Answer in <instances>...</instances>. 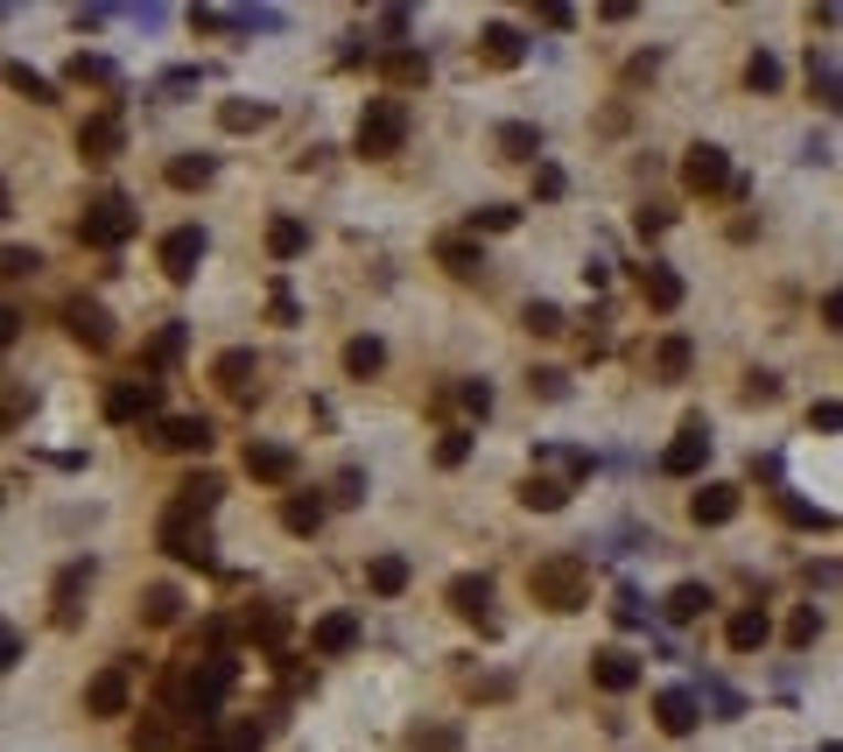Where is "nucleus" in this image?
<instances>
[{
  "label": "nucleus",
  "instance_id": "f257e3e1",
  "mask_svg": "<svg viewBox=\"0 0 843 752\" xmlns=\"http://www.w3.org/2000/svg\"><path fill=\"white\" fill-rule=\"evenodd\" d=\"M527 597H534V605H548V612H584L590 605V563H584V555H569V549L542 555V563L527 570Z\"/></svg>",
  "mask_w": 843,
  "mask_h": 752
},
{
  "label": "nucleus",
  "instance_id": "f03ea898",
  "mask_svg": "<svg viewBox=\"0 0 843 752\" xmlns=\"http://www.w3.org/2000/svg\"><path fill=\"white\" fill-rule=\"evenodd\" d=\"M352 148L366 162H387V156H401L408 148V99H366V113H359V127H352Z\"/></svg>",
  "mask_w": 843,
  "mask_h": 752
},
{
  "label": "nucleus",
  "instance_id": "7ed1b4c3",
  "mask_svg": "<svg viewBox=\"0 0 843 752\" xmlns=\"http://www.w3.org/2000/svg\"><path fill=\"white\" fill-rule=\"evenodd\" d=\"M134 225H141L134 198H120V190H99V198L85 204V219H78V240H85V246H127Z\"/></svg>",
  "mask_w": 843,
  "mask_h": 752
},
{
  "label": "nucleus",
  "instance_id": "20e7f679",
  "mask_svg": "<svg viewBox=\"0 0 843 752\" xmlns=\"http://www.w3.org/2000/svg\"><path fill=\"white\" fill-rule=\"evenodd\" d=\"M156 542L177 555V563H190V570H218V542H211V528H204V520H190V513H162Z\"/></svg>",
  "mask_w": 843,
  "mask_h": 752
},
{
  "label": "nucleus",
  "instance_id": "39448f33",
  "mask_svg": "<svg viewBox=\"0 0 843 752\" xmlns=\"http://www.w3.org/2000/svg\"><path fill=\"white\" fill-rule=\"evenodd\" d=\"M738 177H732V156L724 148H711V141H696L682 156V190H696V198H717V190H732Z\"/></svg>",
  "mask_w": 843,
  "mask_h": 752
},
{
  "label": "nucleus",
  "instance_id": "423d86ee",
  "mask_svg": "<svg viewBox=\"0 0 843 752\" xmlns=\"http://www.w3.org/2000/svg\"><path fill=\"white\" fill-rule=\"evenodd\" d=\"M211 380H218L225 401H260V359L246 352V345H233V352L211 359Z\"/></svg>",
  "mask_w": 843,
  "mask_h": 752
},
{
  "label": "nucleus",
  "instance_id": "0eeeda50",
  "mask_svg": "<svg viewBox=\"0 0 843 752\" xmlns=\"http://www.w3.org/2000/svg\"><path fill=\"white\" fill-rule=\"evenodd\" d=\"M85 591H92V555H78V563H64L56 570V584H50V619L56 626H78V605H85Z\"/></svg>",
  "mask_w": 843,
  "mask_h": 752
},
{
  "label": "nucleus",
  "instance_id": "6e6552de",
  "mask_svg": "<svg viewBox=\"0 0 843 752\" xmlns=\"http://www.w3.org/2000/svg\"><path fill=\"white\" fill-rule=\"evenodd\" d=\"M127 148V120H120V106H99L92 120L78 127V156L85 162H113Z\"/></svg>",
  "mask_w": 843,
  "mask_h": 752
},
{
  "label": "nucleus",
  "instance_id": "1a4fd4ad",
  "mask_svg": "<svg viewBox=\"0 0 843 752\" xmlns=\"http://www.w3.org/2000/svg\"><path fill=\"white\" fill-rule=\"evenodd\" d=\"M703 457H711V430H703V415H689L682 430H675V443H668L661 472H668V478H696V472H703Z\"/></svg>",
  "mask_w": 843,
  "mask_h": 752
},
{
  "label": "nucleus",
  "instance_id": "9d476101",
  "mask_svg": "<svg viewBox=\"0 0 843 752\" xmlns=\"http://www.w3.org/2000/svg\"><path fill=\"white\" fill-rule=\"evenodd\" d=\"M156 409H162V388H156V380H141V373H134V380H113V388H106V415H113V422H148Z\"/></svg>",
  "mask_w": 843,
  "mask_h": 752
},
{
  "label": "nucleus",
  "instance_id": "9b49d317",
  "mask_svg": "<svg viewBox=\"0 0 843 752\" xmlns=\"http://www.w3.org/2000/svg\"><path fill=\"white\" fill-rule=\"evenodd\" d=\"M127 697H134V668H120V661L99 668L85 682V710H92V718H127Z\"/></svg>",
  "mask_w": 843,
  "mask_h": 752
},
{
  "label": "nucleus",
  "instance_id": "f8f14e48",
  "mask_svg": "<svg viewBox=\"0 0 843 752\" xmlns=\"http://www.w3.org/2000/svg\"><path fill=\"white\" fill-rule=\"evenodd\" d=\"M444 605L457 612V619H471L478 633H500V619H492V584H485V576H450V591H444Z\"/></svg>",
  "mask_w": 843,
  "mask_h": 752
},
{
  "label": "nucleus",
  "instance_id": "ddd939ff",
  "mask_svg": "<svg viewBox=\"0 0 843 752\" xmlns=\"http://www.w3.org/2000/svg\"><path fill=\"white\" fill-rule=\"evenodd\" d=\"M156 261H162L169 282H190V275H198V261H204V233H198V225H177V233H162Z\"/></svg>",
  "mask_w": 843,
  "mask_h": 752
},
{
  "label": "nucleus",
  "instance_id": "4468645a",
  "mask_svg": "<svg viewBox=\"0 0 843 752\" xmlns=\"http://www.w3.org/2000/svg\"><path fill=\"white\" fill-rule=\"evenodd\" d=\"M64 331L78 338L85 352H106V345H113V317H106L92 296H71V303H64Z\"/></svg>",
  "mask_w": 843,
  "mask_h": 752
},
{
  "label": "nucleus",
  "instance_id": "2eb2a0df",
  "mask_svg": "<svg viewBox=\"0 0 843 752\" xmlns=\"http://www.w3.org/2000/svg\"><path fill=\"white\" fill-rule=\"evenodd\" d=\"M436 267L457 275V282H478L485 275V246H478V233H444L436 240Z\"/></svg>",
  "mask_w": 843,
  "mask_h": 752
},
{
  "label": "nucleus",
  "instance_id": "dca6fc26",
  "mask_svg": "<svg viewBox=\"0 0 843 752\" xmlns=\"http://www.w3.org/2000/svg\"><path fill=\"white\" fill-rule=\"evenodd\" d=\"M239 465H246V478H260V486H289V478H296V451H289V443H246Z\"/></svg>",
  "mask_w": 843,
  "mask_h": 752
},
{
  "label": "nucleus",
  "instance_id": "f3484780",
  "mask_svg": "<svg viewBox=\"0 0 843 752\" xmlns=\"http://www.w3.org/2000/svg\"><path fill=\"white\" fill-rule=\"evenodd\" d=\"M738 507H745L738 486H696L689 492V520H696V528H724V520H738Z\"/></svg>",
  "mask_w": 843,
  "mask_h": 752
},
{
  "label": "nucleus",
  "instance_id": "a211bd4d",
  "mask_svg": "<svg viewBox=\"0 0 843 752\" xmlns=\"http://www.w3.org/2000/svg\"><path fill=\"white\" fill-rule=\"evenodd\" d=\"M156 451H177V457H204L211 451V422L204 415H169L156 430Z\"/></svg>",
  "mask_w": 843,
  "mask_h": 752
},
{
  "label": "nucleus",
  "instance_id": "6ab92c4d",
  "mask_svg": "<svg viewBox=\"0 0 843 752\" xmlns=\"http://www.w3.org/2000/svg\"><path fill=\"white\" fill-rule=\"evenodd\" d=\"M590 682H598L605 697H626V689L640 682V661H632L626 647H605V654H590Z\"/></svg>",
  "mask_w": 843,
  "mask_h": 752
},
{
  "label": "nucleus",
  "instance_id": "aec40b11",
  "mask_svg": "<svg viewBox=\"0 0 843 752\" xmlns=\"http://www.w3.org/2000/svg\"><path fill=\"white\" fill-rule=\"evenodd\" d=\"M359 647V612H323L310 626V654H352Z\"/></svg>",
  "mask_w": 843,
  "mask_h": 752
},
{
  "label": "nucleus",
  "instance_id": "412c9836",
  "mask_svg": "<svg viewBox=\"0 0 843 752\" xmlns=\"http://www.w3.org/2000/svg\"><path fill=\"white\" fill-rule=\"evenodd\" d=\"M527 56L521 43V29H506V22H492V29H478V64H492V71H513Z\"/></svg>",
  "mask_w": 843,
  "mask_h": 752
},
{
  "label": "nucleus",
  "instance_id": "4be33fe9",
  "mask_svg": "<svg viewBox=\"0 0 843 752\" xmlns=\"http://www.w3.org/2000/svg\"><path fill=\"white\" fill-rule=\"evenodd\" d=\"M380 78H387V92H415V85H429V56L401 43V50L380 56Z\"/></svg>",
  "mask_w": 843,
  "mask_h": 752
},
{
  "label": "nucleus",
  "instance_id": "5701e85b",
  "mask_svg": "<svg viewBox=\"0 0 843 752\" xmlns=\"http://www.w3.org/2000/svg\"><path fill=\"white\" fill-rule=\"evenodd\" d=\"M632 282H640V303H647V310H675V303H682V275H675V267H661V261H647Z\"/></svg>",
  "mask_w": 843,
  "mask_h": 752
},
{
  "label": "nucleus",
  "instance_id": "b1692460",
  "mask_svg": "<svg viewBox=\"0 0 843 752\" xmlns=\"http://www.w3.org/2000/svg\"><path fill=\"white\" fill-rule=\"evenodd\" d=\"M654 724L668 731V739H689V731H696V697H689V689H661V697H654Z\"/></svg>",
  "mask_w": 843,
  "mask_h": 752
},
{
  "label": "nucleus",
  "instance_id": "393cba45",
  "mask_svg": "<svg viewBox=\"0 0 843 752\" xmlns=\"http://www.w3.org/2000/svg\"><path fill=\"white\" fill-rule=\"evenodd\" d=\"M218 478H211V472H198V478H183V486H177V499H169V513H190V520H204L211 507H218Z\"/></svg>",
  "mask_w": 843,
  "mask_h": 752
},
{
  "label": "nucleus",
  "instance_id": "a878e982",
  "mask_svg": "<svg viewBox=\"0 0 843 752\" xmlns=\"http://www.w3.org/2000/svg\"><path fill=\"white\" fill-rule=\"evenodd\" d=\"M766 633H773V626H766V612H732V619H724V647H732V654H759Z\"/></svg>",
  "mask_w": 843,
  "mask_h": 752
},
{
  "label": "nucleus",
  "instance_id": "bb28decb",
  "mask_svg": "<svg viewBox=\"0 0 843 752\" xmlns=\"http://www.w3.org/2000/svg\"><path fill=\"white\" fill-rule=\"evenodd\" d=\"M563 499H569L563 478H548V472H527V478H521V507H527V513H555Z\"/></svg>",
  "mask_w": 843,
  "mask_h": 752
},
{
  "label": "nucleus",
  "instance_id": "cd10ccee",
  "mask_svg": "<svg viewBox=\"0 0 843 752\" xmlns=\"http://www.w3.org/2000/svg\"><path fill=\"white\" fill-rule=\"evenodd\" d=\"M267 254H275V261L310 254V225H302V219H267Z\"/></svg>",
  "mask_w": 843,
  "mask_h": 752
},
{
  "label": "nucleus",
  "instance_id": "c85d7f7f",
  "mask_svg": "<svg viewBox=\"0 0 843 752\" xmlns=\"http://www.w3.org/2000/svg\"><path fill=\"white\" fill-rule=\"evenodd\" d=\"M141 619H148V626H177V619H183V591H177V584H148V591H141Z\"/></svg>",
  "mask_w": 843,
  "mask_h": 752
},
{
  "label": "nucleus",
  "instance_id": "c756f323",
  "mask_svg": "<svg viewBox=\"0 0 843 752\" xmlns=\"http://www.w3.org/2000/svg\"><path fill=\"white\" fill-rule=\"evenodd\" d=\"M281 528H289V534H317L323 528V499L317 492H289V499H281Z\"/></svg>",
  "mask_w": 843,
  "mask_h": 752
},
{
  "label": "nucleus",
  "instance_id": "7c9ffc66",
  "mask_svg": "<svg viewBox=\"0 0 843 752\" xmlns=\"http://www.w3.org/2000/svg\"><path fill=\"white\" fill-rule=\"evenodd\" d=\"M169 739H177V710H148L134 724V752H169Z\"/></svg>",
  "mask_w": 843,
  "mask_h": 752
},
{
  "label": "nucleus",
  "instance_id": "2f4dec72",
  "mask_svg": "<svg viewBox=\"0 0 843 752\" xmlns=\"http://www.w3.org/2000/svg\"><path fill=\"white\" fill-rule=\"evenodd\" d=\"M366 584H373L380 597H401V591H408V555H373V563H366Z\"/></svg>",
  "mask_w": 843,
  "mask_h": 752
},
{
  "label": "nucleus",
  "instance_id": "473e14b6",
  "mask_svg": "<svg viewBox=\"0 0 843 752\" xmlns=\"http://www.w3.org/2000/svg\"><path fill=\"white\" fill-rule=\"evenodd\" d=\"M162 177H169V190H204L211 177H218V162H211V156H177Z\"/></svg>",
  "mask_w": 843,
  "mask_h": 752
},
{
  "label": "nucleus",
  "instance_id": "72a5a7b5",
  "mask_svg": "<svg viewBox=\"0 0 843 752\" xmlns=\"http://www.w3.org/2000/svg\"><path fill=\"white\" fill-rule=\"evenodd\" d=\"M380 366H387V345H380V338H352V345H344V373H352V380H373Z\"/></svg>",
  "mask_w": 843,
  "mask_h": 752
},
{
  "label": "nucleus",
  "instance_id": "f704fd0d",
  "mask_svg": "<svg viewBox=\"0 0 843 752\" xmlns=\"http://www.w3.org/2000/svg\"><path fill=\"white\" fill-rule=\"evenodd\" d=\"M500 156H513V162H534V156H542V134H534V120H506V127H500Z\"/></svg>",
  "mask_w": 843,
  "mask_h": 752
},
{
  "label": "nucleus",
  "instance_id": "c9c22d12",
  "mask_svg": "<svg viewBox=\"0 0 843 752\" xmlns=\"http://www.w3.org/2000/svg\"><path fill=\"white\" fill-rule=\"evenodd\" d=\"M218 127L225 134H254V127H267V106L260 99H225L218 106Z\"/></svg>",
  "mask_w": 843,
  "mask_h": 752
},
{
  "label": "nucleus",
  "instance_id": "e433bc0d",
  "mask_svg": "<svg viewBox=\"0 0 843 752\" xmlns=\"http://www.w3.org/2000/svg\"><path fill=\"white\" fill-rule=\"evenodd\" d=\"M281 633H289V612L281 605H260V612H246V640H260V647H275Z\"/></svg>",
  "mask_w": 843,
  "mask_h": 752
},
{
  "label": "nucleus",
  "instance_id": "4c0bfd02",
  "mask_svg": "<svg viewBox=\"0 0 843 752\" xmlns=\"http://www.w3.org/2000/svg\"><path fill=\"white\" fill-rule=\"evenodd\" d=\"M703 605H711V591H703V584H675V591H668V619H675V626L703 619Z\"/></svg>",
  "mask_w": 843,
  "mask_h": 752
},
{
  "label": "nucleus",
  "instance_id": "58836bf2",
  "mask_svg": "<svg viewBox=\"0 0 843 752\" xmlns=\"http://www.w3.org/2000/svg\"><path fill=\"white\" fill-rule=\"evenodd\" d=\"M177 359H183V324H162L156 345H148V366H156V373H169Z\"/></svg>",
  "mask_w": 843,
  "mask_h": 752
},
{
  "label": "nucleus",
  "instance_id": "ea45409f",
  "mask_svg": "<svg viewBox=\"0 0 843 752\" xmlns=\"http://www.w3.org/2000/svg\"><path fill=\"white\" fill-rule=\"evenodd\" d=\"M689 359H696V352H689V338H661L654 373H661V380H682V373H689Z\"/></svg>",
  "mask_w": 843,
  "mask_h": 752
},
{
  "label": "nucleus",
  "instance_id": "a19ab883",
  "mask_svg": "<svg viewBox=\"0 0 843 752\" xmlns=\"http://www.w3.org/2000/svg\"><path fill=\"white\" fill-rule=\"evenodd\" d=\"M745 85H753V92H780V56L753 50V56H745Z\"/></svg>",
  "mask_w": 843,
  "mask_h": 752
},
{
  "label": "nucleus",
  "instance_id": "79ce46f5",
  "mask_svg": "<svg viewBox=\"0 0 843 752\" xmlns=\"http://www.w3.org/2000/svg\"><path fill=\"white\" fill-rule=\"evenodd\" d=\"M408 752H457V731L450 724H415L408 731Z\"/></svg>",
  "mask_w": 843,
  "mask_h": 752
},
{
  "label": "nucleus",
  "instance_id": "37998d69",
  "mask_svg": "<svg viewBox=\"0 0 843 752\" xmlns=\"http://www.w3.org/2000/svg\"><path fill=\"white\" fill-rule=\"evenodd\" d=\"M521 225V211L513 204H485V211H471V233H513Z\"/></svg>",
  "mask_w": 843,
  "mask_h": 752
},
{
  "label": "nucleus",
  "instance_id": "c03bdc74",
  "mask_svg": "<svg viewBox=\"0 0 843 752\" xmlns=\"http://www.w3.org/2000/svg\"><path fill=\"white\" fill-rule=\"evenodd\" d=\"M71 85H113V64H106V56H71Z\"/></svg>",
  "mask_w": 843,
  "mask_h": 752
},
{
  "label": "nucleus",
  "instance_id": "a18cd8bd",
  "mask_svg": "<svg viewBox=\"0 0 843 752\" xmlns=\"http://www.w3.org/2000/svg\"><path fill=\"white\" fill-rule=\"evenodd\" d=\"M465 457H471V430H444V443H436V465H444V472H457Z\"/></svg>",
  "mask_w": 843,
  "mask_h": 752
},
{
  "label": "nucleus",
  "instance_id": "49530a36",
  "mask_svg": "<svg viewBox=\"0 0 843 752\" xmlns=\"http://www.w3.org/2000/svg\"><path fill=\"white\" fill-rule=\"evenodd\" d=\"M8 85L22 92V99H35V106H50V78H35L29 64H8Z\"/></svg>",
  "mask_w": 843,
  "mask_h": 752
},
{
  "label": "nucleus",
  "instance_id": "de8ad7c7",
  "mask_svg": "<svg viewBox=\"0 0 843 752\" xmlns=\"http://www.w3.org/2000/svg\"><path fill=\"white\" fill-rule=\"evenodd\" d=\"M815 633H822V612H815V605H801L794 619H788V647H809Z\"/></svg>",
  "mask_w": 843,
  "mask_h": 752
},
{
  "label": "nucleus",
  "instance_id": "09e8293b",
  "mask_svg": "<svg viewBox=\"0 0 843 752\" xmlns=\"http://www.w3.org/2000/svg\"><path fill=\"white\" fill-rule=\"evenodd\" d=\"M527 331L534 338H555V331H563V310H555V303H527Z\"/></svg>",
  "mask_w": 843,
  "mask_h": 752
},
{
  "label": "nucleus",
  "instance_id": "8fccbe9b",
  "mask_svg": "<svg viewBox=\"0 0 843 752\" xmlns=\"http://www.w3.org/2000/svg\"><path fill=\"white\" fill-rule=\"evenodd\" d=\"M450 401H457L465 415H485V409H492V388H485V380H465V388H457Z\"/></svg>",
  "mask_w": 843,
  "mask_h": 752
},
{
  "label": "nucleus",
  "instance_id": "3c124183",
  "mask_svg": "<svg viewBox=\"0 0 843 752\" xmlns=\"http://www.w3.org/2000/svg\"><path fill=\"white\" fill-rule=\"evenodd\" d=\"M632 225H640V240H661L668 233V211L661 204H640V211H632Z\"/></svg>",
  "mask_w": 843,
  "mask_h": 752
},
{
  "label": "nucleus",
  "instance_id": "603ef678",
  "mask_svg": "<svg viewBox=\"0 0 843 752\" xmlns=\"http://www.w3.org/2000/svg\"><path fill=\"white\" fill-rule=\"evenodd\" d=\"M35 409V394L22 388V380H8V430H22V415Z\"/></svg>",
  "mask_w": 843,
  "mask_h": 752
},
{
  "label": "nucleus",
  "instance_id": "864d4df0",
  "mask_svg": "<svg viewBox=\"0 0 843 752\" xmlns=\"http://www.w3.org/2000/svg\"><path fill=\"white\" fill-rule=\"evenodd\" d=\"M534 198H563V169L555 162H534Z\"/></svg>",
  "mask_w": 843,
  "mask_h": 752
},
{
  "label": "nucleus",
  "instance_id": "5fc2aeb1",
  "mask_svg": "<svg viewBox=\"0 0 843 752\" xmlns=\"http://www.w3.org/2000/svg\"><path fill=\"white\" fill-rule=\"evenodd\" d=\"M780 513H788L794 528H822V507H809V499H780Z\"/></svg>",
  "mask_w": 843,
  "mask_h": 752
},
{
  "label": "nucleus",
  "instance_id": "6e6d98bb",
  "mask_svg": "<svg viewBox=\"0 0 843 752\" xmlns=\"http://www.w3.org/2000/svg\"><path fill=\"white\" fill-rule=\"evenodd\" d=\"M809 422H815V430H843V401H815Z\"/></svg>",
  "mask_w": 843,
  "mask_h": 752
},
{
  "label": "nucleus",
  "instance_id": "4d7b16f0",
  "mask_svg": "<svg viewBox=\"0 0 843 752\" xmlns=\"http://www.w3.org/2000/svg\"><path fill=\"white\" fill-rule=\"evenodd\" d=\"M527 388L542 401H563V373H527Z\"/></svg>",
  "mask_w": 843,
  "mask_h": 752
},
{
  "label": "nucleus",
  "instance_id": "13d9d810",
  "mask_svg": "<svg viewBox=\"0 0 843 752\" xmlns=\"http://www.w3.org/2000/svg\"><path fill=\"white\" fill-rule=\"evenodd\" d=\"M773 394H780L773 373H753V380H745V401H773Z\"/></svg>",
  "mask_w": 843,
  "mask_h": 752
},
{
  "label": "nucleus",
  "instance_id": "bf43d9fd",
  "mask_svg": "<svg viewBox=\"0 0 843 752\" xmlns=\"http://www.w3.org/2000/svg\"><path fill=\"white\" fill-rule=\"evenodd\" d=\"M35 267H43V261H35L29 246H8V275H35Z\"/></svg>",
  "mask_w": 843,
  "mask_h": 752
},
{
  "label": "nucleus",
  "instance_id": "052dcab7",
  "mask_svg": "<svg viewBox=\"0 0 843 752\" xmlns=\"http://www.w3.org/2000/svg\"><path fill=\"white\" fill-rule=\"evenodd\" d=\"M822 324H830V331H843V288H830V296H822Z\"/></svg>",
  "mask_w": 843,
  "mask_h": 752
},
{
  "label": "nucleus",
  "instance_id": "680f3d73",
  "mask_svg": "<svg viewBox=\"0 0 843 752\" xmlns=\"http://www.w3.org/2000/svg\"><path fill=\"white\" fill-rule=\"evenodd\" d=\"M830 752H843V745H830Z\"/></svg>",
  "mask_w": 843,
  "mask_h": 752
}]
</instances>
